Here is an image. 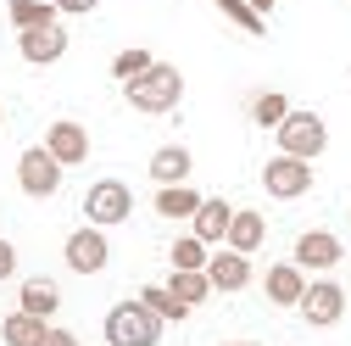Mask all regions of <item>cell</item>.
<instances>
[{
    "instance_id": "1",
    "label": "cell",
    "mask_w": 351,
    "mask_h": 346,
    "mask_svg": "<svg viewBox=\"0 0 351 346\" xmlns=\"http://www.w3.org/2000/svg\"><path fill=\"white\" fill-rule=\"evenodd\" d=\"M123 95H128V106H134V112L162 117V112H173V106L184 101V73L173 67V62H151L140 78L123 84Z\"/></svg>"
},
{
    "instance_id": "2",
    "label": "cell",
    "mask_w": 351,
    "mask_h": 346,
    "mask_svg": "<svg viewBox=\"0 0 351 346\" xmlns=\"http://www.w3.org/2000/svg\"><path fill=\"white\" fill-rule=\"evenodd\" d=\"M274 140H279V151L285 157H301V162H318L324 151H329V123L318 117V112H285V123L274 128Z\"/></svg>"
},
{
    "instance_id": "3",
    "label": "cell",
    "mask_w": 351,
    "mask_h": 346,
    "mask_svg": "<svg viewBox=\"0 0 351 346\" xmlns=\"http://www.w3.org/2000/svg\"><path fill=\"white\" fill-rule=\"evenodd\" d=\"M162 341V319L145 308V301H117L106 313V346H156Z\"/></svg>"
},
{
    "instance_id": "4",
    "label": "cell",
    "mask_w": 351,
    "mask_h": 346,
    "mask_svg": "<svg viewBox=\"0 0 351 346\" xmlns=\"http://www.w3.org/2000/svg\"><path fill=\"white\" fill-rule=\"evenodd\" d=\"M17 190L34 196V201L56 196V190H62V162H56L45 146H28V151L17 157Z\"/></svg>"
},
{
    "instance_id": "5",
    "label": "cell",
    "mask_w": 351,
    "mask_h": 346,
    "mask_svg": "<svg viewBox=\"0 0 351 346\" xmlns=\"http://www.w3.org/2000/svg\"><path fill=\"white\" fill-rule=\"evenodd\" d=\"M301 319L313 324V330H329V324H340L346 319V290L329 279V274H318V279H306V290H301Z\"/></svg>"
},
{
    "instance_id": "6",
    "label": "cell",
    "mask_w": 351,
    "mask_h": 346,
    "mask_svg": "<svg viewBox=\"0 0 351 346\" xmlns=\"http://www.w3.org/2000/svg\"><path fill=\"white\" fill-rule=\"evenodd\" d=\"M128 212H134V190H128L123 179H101V185H90V196H84V218H90L95 229L123 224Z\"/></svg>"
},
{
    "instance_id": "7",
    "label": "cell",
    "mask_w": 351,
    "mask_h": 346,
    "mask_svg": "<svg viewBox=\"0 0 351 346\" xmlns=\"http://www.w3.org/2000/svg\"><path fill=\"white\" fill-rule=\"evenodd\" d=\"M262 190H268L274 201H301L306 190H313V162H301V157H274L268 168H262Z\"/></svg>"
},
{
    "instance_id": "8",
    "label": "cell",
    "mask_w": 351,
    "mask_h": 346,
    "mask_svg": "<svg viewBox=\"0 0 351 346\" xmlns=\"http://www.w3.org/2000/svg\"><path fill=\"white\" fill-rule=\"evenodd\" d=\"M290 263H295L301 274H335V263H346V246H340V235H329V229H306V235L295 240V251H290Z\"/></svg>"
},
{
    "instance_id": "9",
    "label": "cell",
    "mask_w": 351,
    "mask_h": 346,
    "mask_svg": "<svg viewBox=\"0 0 351 346\" xmlns=\"http://www.w3.org/2000/svg\"><path fill=\"white\" fill-rule=\"evenodd\" d=\"M62 257H67V268H73V274H101V268L112 263L106 229H95V224L73 229V235H67V246H62Z\"/></svg>"
},
{
    "instance_id": "10",
    "label": "cell",
    "mask_w": 351,
    "mask_h": 346,
    "mask_svg": "<svg viewBox=\"0 0 351 346\" xmlns=\"http://www.w3.org/2000/svg\"><path fill=\"white\" fill-rule=\"evenodd\" d=\"M45 151H51L62 168H78L84 157H90V128L73 123V117H56V123L45 128Z\"/></svg>"
},
{
    "instance_id": "11",
    "label": "cell",
    "mask_w": 351,
    "mask_h": 346,
    "mask_svg": "<svg viewBox=\"0 0 351 346\" xmlns=\"http://www.w3.org/2000/svg\"><path fill=\"white\" fill-rule=\"evenodd\" d=\"M17 51H23L28 67H51V62L67 56V28H62V23H51V28H28V34H17Z\"/></svg>"
},
{
    "instance_id": "12",
    "label": "cell",
    "mask_w": 351,
    "mask_h": 346,
    "mask_svg": "<svg viewBox=\"0 0 351 346\" xmlns=\"http://www.w3.org/2000/svg\"><path fill=\"white\" fill-rule=\"evenodd\" d=\"M206 279H212V290H229V296L245 290V285H251V257H240V251H229V246L212 251V257H206Z\"/></svg>"
},
{
    "instance_id": "13",
    "label": "cell",
    "mask_w": 351,
    "mask_h": 346,
    "mask_svg": "<svg viewBox=\"0 0 351 346\" xmlns=\"http://www.w3.org/2000/svg\"><path fill=\"white\" fill-rule=\"evenodd\" d=\"M262 240H268V218H262L256 207H240L234 218H229L223 246H229V251H240V257H251V251H262Z\"/></svg>"
},
{
    "instance_id": "14",
    "label": "cell",
    "mask_w": 351,
    "mask_h": 346,
    "mask_svg": "<svg viewBox=\"0 0 351 346\" xmlns=\"http://www.w3.org/2000/svg\"><path fill=\"white\" fill-rule=\"evenodd\" d=\"M229 218H234V207L223 201V196H201V207H195V240H206V246H217L229 235Z\"/></svg>"
},
{
    "instance_id": "15",
    "label": "cell",
    "mask_w": 351,
    "mask_h": 346,
    "mask_svg": "<svg viewBox=\"0 0 351 346\" xmlns=\"http://www.w3.org/2000/svg\"><path fill=\"white\" fill-rule=\"evenodd\" d=\"M262 290H268V301H274V308H295V301H301V290H306V274H301L295 263H274L268 274H262Z\"/></svg>"
},
{
    "instance_id": "16",
    "label": "cell",
    "mask_w": 351,
    "mask_h": 346,
    "mask_svg": "<svg viewBox=\"0 0 351 346\" xmlns=\"http://www.w3.org/2000/svg\"><path fill=\"white\" fill-rule=\"evenodd\" d=\"M195 173V157L184 151V146H162V151H151V179H156V190L162 185H184Z\"/></svg>"
},
{
    "instance_id": "17",
    "label": "cell",
    "mask_w": 351,
    "mask_h": 346,
    "mask_svg": "<svg viewBox=\"0 0 351 346\" xmlns=\"http://www.w3.org/2000/svg\"><path fill=\"white\" fill-rule=\"evenodd\" d=\"M17 308L51 324V319H56V308H62V290H56V279H23V290H17Z\"/></svg>"
},
{
    "instance_id": "18",
    "label": "cell",
    "mask_w": 351,
    "mask_h": 346,
    "mask_svg": "<svg viewBox=\"0 0 351 346\" xmlns=\"http://www.w3.org/2000/svg\"><path fill=\"white\" fill-rule=\"evenodd\" d=\"M51 324L45 319H34V313H6V319H0V341H6V346H39V335H45Z\"/></svg>"
},
{
    "instance_id": "19",
    "label": "cell",
    "mask_w": 351,
    "mask_h": 346,
    "mask_svg": "<svg viewBox=\"0 0 351 346\" xmlns=\"http://www.w3.org/2000/svg\"><path fill=\"white\" fill-rule=\"evenodd\" d=\"M195 207H201V196L190 185H162L156 190V218H195Z\"/></svg>"
},
{
    "instance_id": "20",
    "label": "cell",
    "mask_w": 351,
    "mask_h": 346,
    "mask_svg": "<svg viewBox=\"0 0 351 346\" xmlns=\"http://www.w3.org/2000/svg\"><path fill=\"white\" fill-rule=\"evenodd\" d=\"M6 17H12L17 34H28V28H51L56 23V6H51V0H12Z\"/></svg>"
},
{
    "instance_id": "21",
    "label": "cell",
    "mask_w": 351,
    "mask_h": 346,
    "mask_svg": "<svg viewBox=\"0 0 351 346\" xmlns=\"http://www.w3.org/2000/svg\"><path fill=\"white\" fill-rule=\"evenodd\" d=\"M167 290L179 296L184 308H201V301H206V290H212V279H206V268H173Z\"/></svg>"
},
{
    "instance_id": "22",
    "label": "cell",
    "mask_w": 351,
    "mask_h": 346,
    "mask_svg": "<svg viewBox=\"0 0 351 346\" xmlns=\"http://www.w3.org/2000/svg\"><path fill=\"white\" fill-rule=\"evenodd\" d=\"M140 301H145V308H151L162 324H179V319H190V308H184V301L173 296L167 285H145V290H140Z\"/></svg>"
},
{
    "instance_id": "23",
    "label": "cell",
    "mask_w": 351,
    "mask_h": 346,
    "mask_svg": "<svg viewBox=\"0 0 351 346\" xmlns=\"http://www.w3.org/2000/svg\"><path fill=\"white\" fill-rule=\"evenodd\" d=\"M206 257H212V251H206V240H195V235H179V240L167 246V263H173V268H206Z\"/></svg>"
},
{
    "instance_id": "24",
    "label": "cell",
    "mask_w": 351,
    "mask_h": 346,
    "mask_svg": "<svg viewBox=\"0 0 351 346\" xmlns=\"http://www.w3.org/2000/svg\"><path fill=\"white\" fill-rule=\"evenodd\" d=\"M212 6H217V12H223L229 23H240V28L251 34V39H262V34H268V17H256V12L245 6V0H212Z\"/></svg>"
},
{
    "instance_id": "25",
    "label": "cell",
    "mask_w": 351,
    "mask_h": 346,
    "mask_svg": "<svg viewBox=\"0 0 351 346\" xmlns=\"http://www.w3.org/2000/svg\"><path fill=\"white\" fill-rule=\"evenodd\" d=\"M285 112H290V101H285L279 90H262V95L251 101V117H256L262 128H279V123H285Z\"/></svg>"
},
{
    "instance_id": "26",
    "label": "cell",
    "mask_w": 351,
    "mask_h": 346,
    "mask_svg": "<svg viewBox=\"0 0 351 346\" xmlns=\"http://www.w3.org/2000/svg\"><path fill=\"white\" fill-rule=\"evenodd\" d=\"M151 62H156V56H151V51H140V45H134V51H117V56H112V78H117V84H128V78H140Z\"/></svg>"
},
{
    "instance_id": "27",
    "label": "cell",
    "mask_w": 351,
    "mask_h": 346,
    "mask_svg": "<svg viewBox=\"0 0 351 346\" xmlns=\"http://www.w3.org/2000/svg\"><path fill=\"white\" fill-rule=\"evenodd\" d=\"M51 6H56V17H62V12H67V17H90L101 0H51Z\"/></svg>"
},
{
    "instance_id": "28",
    "label": "cell",
    "mask_w": 351,
    "mask_h": 346,
    "mask_svg": "<svg viewBox=\"0 0 351 346\" xmlns=\"http://www.w3.org/2000/svg\"><path fill=\"white\" fill-rule=\"evenodd\" d=\"M12 274H17V246L0 240V279H12Z\"/></svg>"
},
{
    "instance_id": "29",
    "label": "cell",
    "mask_w": 351,
    "mask_h": 346,
    "mask_svg": "<svg viewBox=\"0 0 351 346\" xmlns=\"http://www.w3.org/2000/svg\"><path fill=\"white\" fill-rule=\"evenodd\" d=\"M39 346H78V335H73V330H56V324H51L45 335H39Z\"/></svg>"
},
{
    "instance_id": "30",
    "label": "cell",
    "mask_w": 351,
    "mask_h": 346,
    "mask_svg": "<svg viewBox=\"0 0 351 346\" xmlns=\"http://www.w3.org/2000/svg\"><path fill=\"white\" fill-rule=\"evenodd\" d=\"M245 6H251L256 17H268V12H274V0H245Z\"/></svg>"
},
{
    "instance_id": "31",
    "label": "cell",
    "mask_w": 351,
    "mask_h": 346,
    "mask_svg": "<svg viewBox=\"0 0 351 346\" xmlns=\"http://www.w3.org/2000/svg\"><path fill=\"white\" fill-rule=\"evenodd\" d=\"M223 346H256V341H223Z\"/></svg>"
},
{
    "instance_id": "32",
    "label": "cell",
    "mask_w": 351,
    "mask_h": 346,
    "mask_svg": "<svg viewBox=\"0 0 351 346\" xmlns=\"http://www.w3.org/2000/svg\"><path fill=\"white\" fill-rule=\"evenodd\" d=\"M0 123H6V106H0Z\"/></svg>"
}]
</instances>
